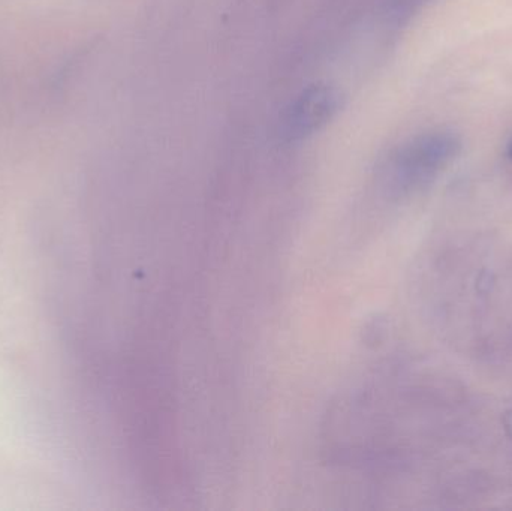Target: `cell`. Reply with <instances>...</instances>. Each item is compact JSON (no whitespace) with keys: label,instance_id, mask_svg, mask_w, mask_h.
<instances>
[{"label":"cell","instance_id":"6da1fadb","mask_svg":"<svg viewBox=\"0 0 512 511\" xmlns=\"http://www.w3.org/2000/svg\"><path fill=\"white\" fill-rule=\"evenodd\" d=\"M459 138L451 132H429L399 147L385 165V180L397 191L417 188L459 152Z\"/></svg>","mask_w":512,"mask_h":511},{"label":"cell","instance_id":"7a4b0ae2","mask_svg":"<svg viewBox=\"0 0 512 511\" xmlns=\"http://www.w3.org/2000/svg\"><path fill=\"white\" fill-rule=\"evenodd\" d=\"M345 105V95L331 83H315L301 90L283 111L277 135L285 144H297L318 134Z\"/></svg>","mask_w":512,"mask_h":511},{"label":"cell","instance_id":"3957f363","mask_svg":"<svg viewBox=\"0 0 512 511\" xmlns=\"http://www.w3.org/2000/svg\"><path fill=\"white\" fill-rule=\"evenodd\" d=\"M424 0H390L388 8H390V14L396 18L405 17L409 12L414 11L417 6H420Z\"/></svg>","mask_w":512,"mask_h":511},{"label":"cell","instance_id":"277c9868","mask_svg":"<svg viewBox=\"0 0 512 511\" xmlns=\"http://www.w3.org/2000/svg\"><path fill=\"white\" fill-rule=\"evenodd\" d=\"M510 156L512 158V143H511V146H510Z\"/></svg>","mask_w":512,"mask_h":511}]
</instances>
